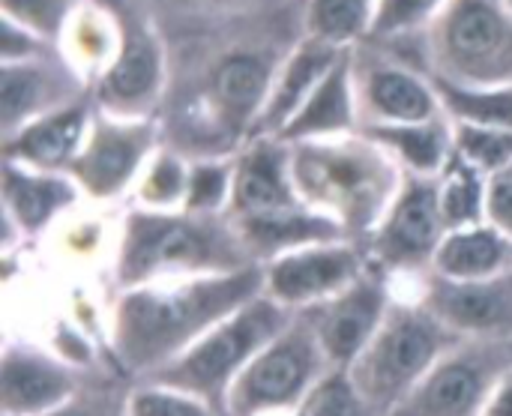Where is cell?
Returning a JSON list of instances; mask_svg holds the SVG:
<instances>
[{
    "instance_id": "obj_1",
    "label": "cell",
    "mask_w": 512,
    "mask_h": 416,
    "mask_svg": "<svg viewBox=\"0 0 512 416\" xmlns=\"http://www.w3.org/2000/svg\"><path fill=\"white\" fill-rule=\"evenodd\" d=\"M264 294V267L153 282L117 291L111 309L108 360L138 384L186 354L204 333Z\"/></svg>"
},
{
    "instance_id": "obj_2",
    "label": "cell",
    "mask_w": 512,
    "mask_h": 416,
    "mask_svg": "<svg viewBox=\"0 0 512 416\" xmlns=\"http://www.w3.org/2000/svg\"><path fill=\"white\" fill-rule=\"evenodd\" d=\"M246 267H255V258L228 213L201 216L189 210L132 207L120 225L111 276L117 291H129Z\"/></svg>"
},
{
    "instance_id": "obj_3",
    "label": "cell",
    "mask_w": 512,
    "mask_h": 416,
    "mask_svg": "<svg viewBox=\"0 0 512 416\" xmlns=\"http://www.w3.org/2000/svg\"><path fill=\"white\" fill-rule=\"evenodd\" d=\"M291 174L300 201L360 243L381 225L405 180V168L366 132L291 144Z\"/></svg>"
},
{
    "instance_id": "obj_4",
    "label": "cell",
    "mask_w": 512,
    "mask_h": 416,
    "mask_svg": "<svg viewBox=\"0 0 512 416\" xmlns=\"http://www.w3.org/2000/svg\"><path fill=\"white\" fill-rule=\"evenodd\" d=\"M294 315L297 312L285 309L264 291L261 297L249 300L234 315L219 321L210 333H204L186 354L141 378L138 384L189 393L225 414L228 390L237 375L291 324Z\"/></svg>"
},
{
    "instance_id": "obj_5",
    "label": "cell",
    "mask_w": 512,
    "mask_h": 416,
    "mask_svg": "<svg viewBox=\"0 0 512 416\" xmlns=\"http://www.w3.org/2000/svg\"><path fill=\"white\" fill-rule=\"evenodd\" d=\"M459 342L462 336L441 324L420 300H393L378 333L345 372L375 414L390 416L420 378Z\"/></svg>"
},
{
    "instance_id": "obj_6",
    "label": "cell",
    "mask_w": 512,
    "mask_h": 416,
    "mask_svg": "<svg viewBox=\"0 0 512 416\" xmlns=\"http://www.w3.org/2000/svg\"><path fill=\"white\" fill-rule=\"evenodd\" d=\"M423 48L432 78L512 84V12L501 0H450Z\"/></svg>"
},
{
    "instance_id": "obj_7",
    "label": "cell",
    "mask_w": 512,
    "mask_h": 416,
    "mask_svg": "<svg viewBox=\"0 0 512 416\" xmlns=\"http://www.w3.org/2000/svg\"><path fill=\"white\" fill-rule=\"evenodd\" d=\"M333 372L315 330L297 312L291 324L237 375L228 390V416H282L297 411Z\"/></svg>"
},
{
    "instance_id": "obj_8",
    "label": "cell",
    "mask_w": 512,
    "mask_h": 416,
    "mask_svg": "<svg viewBox=\"0 0 512 416\" xmlns=\"http://www.w3.org/2000/svg\"><path fill=\"white\" fill-rule=\"evenodd\" d=\"M512 372V339H462L390 416H483L492 393Z\"/></svg>"
},
{
    "instance_id": "obj_9",
    "label": "cell",
    "mask_w": 512,
    "mask_h": 416,
    "mask_svg": "<svg viewBox=\"0 0 512 416\" xmlns=\"http://www.w3.org/2000/svg\"><path fill=\"white\" fill-rule=\"evenodd\" d=\"M162 147L156 117H114L93 105L84 144L66 174L78 183L81 195L93 201H114L135 186Z\"/></svg>"
},
{
    "instance_id": "obj_10",
    "label": "cell",
    "mask_w": 512,
    "mask_h": 416,
    "mask_svg": "<svg viewBox=\"0 0 512 416\" xmlns=\"http://www.w3.org/2000/svg\"><path fill=\"white\" fill-rule=\"evenodd\" d=\"M123 39L108 69L90 84V99L114 117H156L168 90L171 60L156 27L135 9H120Z\"/></svg>"
},
{
    "instance_id": "obj_11",
    "label": "cell",
    "mask_w": 512,
    "mask_h": 416,
    "mask_svg": "<svg viewBox=\"0 0 512 416\" xmlns=\"http://www.w3.org/2000/svg\"><path fill=\"white\" fill-rule=\"evenodd\" d=\"M450 234L441 210V180L405 174L396 201L366 240L369 261L387 276L432 270L435 255Z\"/></svg>"
},
{
    "instance_id": "obj_12",
    "label": "cell",
    "mask_w": 512,
    "mask_h": 416,
    "mask_svg": "<svg viewBox=\"0 0 512 416\" xmlns=\"http://www.w3.org/2000/svg\"><path fill=\"white\" fill-rule=\"evenodd\" d=\"M354 90L360 126L372 123H417L444 114L432 75L405 63L381 42H360L351 48Z\"/></svg>"
},
{
    "instance_id": "obj_13",
    "label": "cell",
    "mask_w": 512,
    "mask_h": 416,
    "mask_svg": "<svg viewBox=\"0 0 512 416\" xmlns=\"http://www.w3.org/2000/svg\"><path fill=\"white\" fill-rule=\"evenodd\" d=\"M369 267L372 261L360 240L303 246L264 264V291L285 309L300 312L345 291Z\"/></svg>"
},
{
    "instance_id": "obj_14",
    "label": "cell",
    "mask_w": 512,
    "mask_h": 416,
    "mask_svg": "<svg viewBox=\"0 0 512 416\" xmlns=\"http://www.w3.org/2000/svg\"><path fill=\"white\" fill-rule=\"evenodd\" d=\"M387 279L390 276L372 264L345 291H339L315 306L300 309V315L315 330L333 369H348L363 354V348L372 342V336L378 333L381 321L387 318V312L393 306Z\"/></svg>"
},
{
    "instance_id": "obj_15",
    "label": "cell",
    "mask_w": 512,
    "mask_h": 416,
    "mask_svg": "<svg viewBox=\"0 0 512 416\" xmlns=\"http://www.w3.org/2000/svg\"><path fill=\"white\" fill-rule=\"evenodd\" d=\"M90 99V81L57 51L0 66V135Z\"/></svg>"
},
{
    "instance_id": "obj_16",
    "label": "cell",
    "mask_w": 512,
    "mask_h": 416,
    "mask_svg": "<svg viewBox=\"0 0 512 416\" xmlns=\"http://www.w3.org/2000/svg\"><path fill=\"white\" fill-rule=\"evenodd\" d=\"M420 303L462 339H512V270L489 279L426 273Z\"/></svg>"
},
{
    "instance_id": "obj_17",
    "label": "cell",
    "mask_w": 512,
    "mask_h": 416,
    "mask_svg": "<svg viewBox=\"0 0 512 416\" xmlns=\"http://www.w3.org/2000/svg\"><path fill=\"white\" fill-rule=\"evenodd\" d=\"M87 372L27 342H9L0 360V411L3 416H45L78 390Z\"/></svg>"
},
{
    "instance_id": "obj_18",
    "label": "cell",
    "mask_w": 512,
    "mask_h": 416,
    "mask_svg": "<svg viewBox=\"0 0 512 416\" xmlns=\"http://www.w3.org/2000/svg\"><path fill=\"white\" fill-rule=\"evenodd\" d=\"M291 207H303L291 174V144L282 138H249L234 153L228 216H261Z\"/></svg>"
},
{
    "instance_id": "obj_19",
    "label": "cell",
    "mask_w": 512,
    "mask_h": 416,
    "mask_svg": "<svg viewBox=\"0 0 512 416\" xmlns=\"http://www.w3.org/2000/svg\"><path fill=\"white\" fill-rule=\"evenodd\" d=\"M3 213L6 234L39 237L57 216L78 204L81 189L66 171H39L12 159H3Z\"/></svg>"
},
{
    "instance_id": "obj_20",
    "label": "cell",
    "mask_w": 512,
    "mask_h": 416,
    "mask_svg": "<svg viewBox=\"0 0 512 416\" xmlns=\"http://www.w3.org/2000/svg\"><path fill=\"white\" fill-rule=\"evenodd\" d=\"M345 51L348 48H333L321 39L300 33V39L291 45V51L285 54V60L273 78L270 96L264 102V111H261L255 129H252V138H276Z\"/></svg>"
},
{
    "instance_id": "obj_21",
    "label": "cell",
    "mask_w": 512,
    "mask_h": 416,
    "mask_svg": "<svg viewBox=\"0 0 512 416\" xmlns=\"http://www.w3.org/2000/svg\"><path fill=\"white\" fill-rule=\"evenodd\" d=\"M93 117V99H81L69 108L45 114L15 135L3 138V159L39 168V171H66L78 156L87 126Z\"/></svg>"
},
{
    "instance_id": "obj_22",
    "label": "cell",
    "mask_w": 512,
    "mask_h": 416,
    "mask_svg": "<svg viewBox=\"0 0 512 416\" xmlns=\"http://www.w3.org/2000/svg\"><path fill=\"white\" fill-rule=\"evenodd\" d=\"M249 255L255 264H270L279 255H288L303 246L318 243H336L351 240L339 222H333L324 213H315L312 207H291L279 213H261V216H231Z\"/></svg>"
},
{
    "instance_id": "obj_23",
    "label": "cell",
    "mask_w": 512,
    "mask_h": 416,
    "mask_svg": "<svg viewBox=\"0 0 512 416\" xmlns=\"http://www.w3.org/2000/svg\"><path fill=\"white\" fill-rule=\"evenodd\" d=\"M351 132H360V108H357L351 48H348L276 138L297 144L312 138L351 135Z\"/></svg>"
},
{
    "instance_id": "obj_24",
    "label": "cell",
    "mask_w": 512,
    "mask_h": 416,
    "mask_svg": "<svg viewBox=\"0 0 512 416\" xmlns=\"http://www.w3.org/2000/svg\"><path fill=\"white\" fill-rule=\"evenodd\" d=\"M372 141H378L405 174L438 177L456 150V126L447 114L417 120V123H372L360 126Z\"/></svg>"
},
{
    "instance_id": "obj_25",
    "label": "cell",
    "mask_w": 512,
    "mask_h": 416,
    "mask_svg": "<svg viewBox=\"0 0 512 416\" xmlns=\"http://www.w3.org/2000/svg\"><path fill=\"white\" fill-rule=\"evenodd\" d=\"M507 270H512V240L492 222H480L450 231L429 273L447 279H489Z\"/></svg>"
},
{
    "instance_id": "obj_26",
    "label": "cell",
    "mask_w": 512,
    "mask_h": 416,
    "mask_svg": "<svg viewBox=\"0 0 512 416\" xmlns=\"http://www.w3.org/2000/svg\"><path fill=\"white\" fill-rule=\"evenodd\" d=\"M120 39H123V24L117 6L84 0V6L69 21L57 51L93 84L114 60Z\"/></svg>"
},
{
    "instance_id": "obj_27",
    "label": "cell",
    "mask_w": 512,
    "mask_h": 416,
    "mask_svg": "<svg viewBox=\"0 0 512 416\" xmlns=\"http://www.w3.org/2000/svg\"><path fill=\"white\" fill-rule=\"evenodd\" d=\"M432 84L441 111L453 123L512 132V84H459L447 78H432Z\"/></svg>"
},
{
    "instance_id": "obj_28",
    "label": "cell",
    "mask_w": 512,
    "mask_h": 416,
    "mask_svg": "<svg viewBox=\"0 0 512 416\" xmlns=\"http://www.w3.org/2000/svg\"><path fill=\"white\" fill-rule=\"evenodd\" d=\"M378 0H306L303 36L321 39L333 48H357L372 36Z\"/></svg>"
},
{
    "instance_id": "obj_29",
    "label": "cell",
    "mask_w": 512,
    "mask_h": 416,
    "mask_svg": "<svg viewBox=\"0 0 512 416\" xmlns=\"http://www.w3.org/2000/svg\"><path fill=\"white\" fill-rule=\"evenodd\" d=\"M438 180H441V210H444V222H447L450 231L486 222V186H489V177L480 168L468 165L453 150V159L438 174Z\"/></svg>"
},
{
    "instance_id": "obj_30",
    "label": "cell",
    "mask_w": 512,
    "mask_h": 416,
    "mask_svg": "<svg viewBox=\"0 0 512 416\" xmlns=\"http://www.w3.org/2000/svg\"><path fill=\"white\" fill-rule=\"evenodd\" d=\"M135 384L117 369H90L78 390L45 416H129Z\"/></svg>"
},
{
    "instance_id": "obj_31",
    "label": "cell",
    "mask_w": 512,
    "mask_h": 416,
    "mask_svg": "<svg viewBox=\"0 0 512 416\" xmlns=\"http://www.w3.org/2000/svg\"><path fill=\"white\" fill-rule=\"evenodd\" d=\"M189 159L171 147H159L135 183V201L147 210H183L189 189Z\"/></svg>"
},
{
    "instance_id": "obj_32",
    "label": "cell",
    "mask_w": 512,
    "mask_h": 416,
    "mask_svg": "<svg viewBox=\"0 0 512 416\" xmlns=\"http://www.w3.org/2000/svg\"><path fill=\"white\" fill-rule=\"evenodd\" d=\"M231 186H234V156L192 159V165H189V189H186L183 210L201 213V216L228 213Z\"/></svg>"
},
{
    "instance_id": "obj_33",
    "label": "cell",
    "mask_w": 512,
    "mask_h": 416,
    "mask_svg": "<svg viewBox=\"0 0 512 416\" xmlns=\"http://www.w3.org/2000/svg\"><path fill=\"white\" fill-rule=\"evenodd\" d=\"M450 0H378L372 42H405L423 36Z\"/></svg>"
},
{
    "instance_id": "obj_34",
    "label": "cell",
    "mask_w": 512,
    "mask_h": 416,
    "mask_svg": "<svg viewBox=\"0 0 512 416\" xmlns=\"http://www.w3.org/2000/svg\"><path fill=\"white\" fill-rule=\"evenodd\" d=\"M84 6V0H0L3 15L12 24L30 30L48 45H60L69 21Z\"/></svg>"
},
{
    "instance_id": "obj_35",
    "label": "cell",
    "mask_w": 512,
    "mask_h": 416,
    "mask_svg": "<svg viewBox=\"0 0 512 416\" xmlns=\"http://www.w3.org/2000/svg\"><path fill=\"white\" fill-rule=\"evenodd\" d=\"M453 126H456V156L480 168L486 177H492L495 171L512 162V132L468 126V123H453Z\"/></svg>"
},
{
    "instance_id": "obj_36",
    "label": "cell",
    "mask_w": 512,
    "mask_h": 416,
    "mask_svg": "<svg viewBox=\"0 0 512 416\" xmlns=\"http://www.w3.org/2000/svg\"><path fill=\"white\" fill-rule=\"evenodd\" d=\"M282 416H381L375 414L360 393L354 390L351 378L345 369H333L315 390L312 396L291 414Z\"/></svg>"
},
{
    "instance_id": "obj_37",
    "label": "cell",
    "mask_w": 512,
    "mask_h": 416,
    "mask_svg": "<svg viewBox=\"0 0 512 416\" xmlns=\"http://www.w3.org/2000/svg\"><path fill=\"white\" fill-rule=\"evenodd\" d=\"M129 416H225L213 405L156 384H135L129 399Z\"/></svg>"
},
{
    "instance_id": "obj_38",
    "label": "cell",
    "mask_w": 512,
    "mask_h": 416,
    "mask_svg": "<svg viewBox=\"0 0 512 416\" xmlns=\"http://www.w3.org/2000/svg\"><path fill=\"white\" fill-rule=\"evenodd\" d=\"M486 222L512 240V162L489 177L486 186Z\"/></svg>"
},
{
    "instance_id": "obj_39",
    "label": "cell",
    "mask_w": 512,
    "mask_h": 416,
    "mask_svg": "<svg viewBox=\"0 0 512 416\" xmlns=\"http://www.w3.org/2000/svg\"><path fill=\"white\" fill-rule=\"evenodd\" d=\"M48 48L51 45L45 39H39L30 30L12 24L9 18H0V57H3V63L42 57V54H48Z\"/></svg>"
},
{
    "instance_id": "obj_40",
    "label": "cell",
    "mask_w": 512,
    "mask_h": 416,
    "mask_svg": "<svg viewBox=\"0 0 512 416\" xmlns=\"http://www.w3.org/2000/svg\"><path fill=\"white\" fill-rule=\"evenodd\" d=\"M483 416H512V372L498 384V390L492 393Z\"/></svg>"
},
{
    "instance_id": "obj_41",
    "label": "cell",
    "mask_w": 512,
    "mask_h": 416,
    "mask_svg": "<svg viewBox=\"0 0 512 416\" xmlns=\"http://www.w3.org/2000/svg\"><path fill=\"white\" fill-rule=\"evenodd\" d=\"M195 3H204V6H240V0H195Z\"/></svg>"
},
{
    "instance_id": "obj_42",
    "label": "cell",
    "mask_w": 512,
    "mask_h": 416,
    "mask_svg": "<svg viewBox=\"0 0 512 416\" xmlns=\"http://www.w3.org/2000/svg\"><path fill=\"white\" fill-rule=\"evenodd\" d=\"M501 3H504V6H507V9L512 12V0H501Z\"/></svg>"
}]
</instances>
